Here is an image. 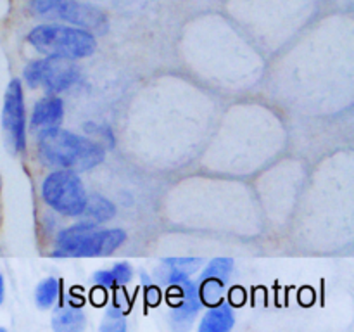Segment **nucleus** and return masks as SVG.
<instances>
[{
  "instance_id": "10",
  "label": "nucleus",
  "mask_w": 354,
  "mask_h": 332,
  "mask_svg": "<svg viewBox=\"0 0 354 332\" xmlns=\"http://www.w3.org/2000/svg\"><path fill=\"white\" fill-rule=\"evenodd\" d=\"M234 324L235 318L230 306L220 303L216 306H211V310L204 315L197 332H230Z\"/></svg>"
},
{
  "instance_id": "13",
  "label": "nucleus",
  "mask_w": 354,
  "mask_h": 332,
  "mask_svg": "<svg viewBox=\"0 0 354 332\" xmlns=\"http://www.w3.org/2000/svg\"><path fill=\"white\" fill-rule=\"evenodd\" d=\"M88 221H93V223H104V221L113 220L114 214H116V206L111 203L107 197L100 196V194H92V196L86 197L85 210L83 213Z\"/></svg>"
},
{
  "instance_id": "19",
  "label": "nucleus",
  "mask_w": 354,
  "mask_h": 332,
  "mask_svg": "<svg viewBox=\"0 0 354 332\" xmlns=\"http://www.w3.org/2000/svg\"><path fill=\"white\" fill-rule=\"evenodd\" d=\"M161 297L162 293L159 287L152 286V284H147V286H145V301H147L149 306H158V304L161 303Z\"/></svg>"
},
{
  "instance_id": "22",
  "label": "nucleus",
  "mask_w": 354,
  "mask_h": 332,
  "mask_svg": "<svg viewBox=\"0 0 354 332\" xmlns=\"http://www.w3.org/2000/svg\"><path fill=\"white\" fill-rule=\"evenodd\" d=\"M3 297H6V282H3V275L0 273V304L3 303Z\"/></svg>"
},
{
  "instance_id": "24",
  "label": "nucleus",
  "mask_w": 354,
  "mask_h": 332,
  "mask_svg": "<svg viewBox=\"0 0 354 332\" xmlns=\"http://www.w3.org/2000/svg\"><path fill=\"white\" fill-rule=\"evenodd\" d=\"M0 187H2V176H0Z\"/></svg>"
},
{
  "instance_id": "17",
  "label": "nucleus",
  "mask_w": 354,
  "mask_h": 332,
  "mask_svg": "<svg viewBox=\"0 0 354 332\" xmlns=\"http://www.w3.org/2000/svg\"><path fill=\"white\" fill-rule=\"evenodd\" d=\"M162 265L168 268L176 270V272L183 273V275H190V273L197 272L203 266V259L201 258H166L162 259Z\"/></svg>"
},
{
  "instance_id": "8",
  "label": "nucleus",
  "mask_w": 354,
  "mask_h": 332,
  "mask_svg": "<svg viewBox=\"0 0 354 332\" xmlns=\"http://www.w3.org/2000/svg\"><path fill=\"white\" fill-rule=\"evenodd\" d=\"M54 16L71 26L82 28L93 35H102L109 30V19L106 12L97 6L82 2V0H62Z\"/></svg>"
},
{
  "instance_id": "9",
  "label": "nucleus",
  "mask_w": 354,
  "mask_h": 332,
  "mask_svg": "<svg viewBox=\"0 0 354 332\" xmlns=\"http://www.w3.org/2000/svg\"><path fill=\"white\" fill-rule=\"evenodd\" d=\"M64 118V102L57 95L41 97L33 106L30 118V128L37 135L61 128Z\"/></svg>"
},
{
  "instance_id": "2",
  "label": "nucleus",
  "mask_w": 354,
  "mask_h": 332,
  "mask_svg": "<svg viewBox=\"0 0 354 332\" xmlns=\"http://www.w3.org/2000/svg\"><path fill=\"white\" fill-rule=\"evenodd\" d=\"M127 241V232L121 228H99L88 220L64 228L55 237L54 258H92L107 256Z\"/></svg>"
},
{
  "instance_id": "14",
  "label": "nucleus",
  "mask_w": 354,
  "mask_h": 332,
  "mask_svg": "<svg viewBox=\"0 0 354 332\" xmlns=\"http://www.w3.org/2000/svg\"><path fill=\"white\" fill-rule=\"evenodd\" d=\"M59 294H61V282L55 277H47V279L41 280L37 286L35 290V301H37L38 308L41 310H48L55 304V301L59 299Z\"/></svg>"
},
{
  "instance_id": "5",
  "label": "nucleus",
  "mask_w": 354,
  "mask_h": 332,
  "mask_svg": "<svg viewBox=\"0 0 354 332\" xmlns=\"http://www.w3.org/2000/svg\"><path fill=\"white\" fill-rule=\"evenodd\" d=\"M24 82L31 89L47 90L50 95L61 93L71 89L80 80V66L73 59L57 57V55H45L41 59H35L24 68Z\"/></svg>"
},
{
  "instance_id": "12",
  "label": "nucleus",
  "mask_w": 354,
  "mask_h": 332,
  "mask_svg": "<svg viewBox=\"0 0 354 332\" xmlns=\"http://www.w3.org/2000/svg\"><path fill=\"white\" fill-rule=\"evenodd\" d=\"M133 277V270L128 263H116L111 270H99L93 273V282L95 286L104 287V289H120L127 286Z\"/></svg>"
},
{
  "instance_id": "15",
  "label": "nucleus",
  "mask_w": 354,
  "mask_h": 332,
  "mask_svg": "<svg viewBox=\"0 0 354 332\" xmlns=\"http://www.w3.org/2000/svg\"><path fill=\"white\" fill-rule=\"evenodd\" d=\"M232 268H234V261L232 259L216 258L204 268L201 279H220L223 282H227L228 275L232 273Z\"/></svg>"
},
{
  "instance_id": "7",
  "label": "nucleus",
  "mask_w": 354,
  "mask_h": 332,
  "mask_svg": "<svg viewBox=\"0 0 354 332\" xmlns=\"http://www.w3.org/2000/svg\"><path fill=\"white\" fill-rule=\"evenodd\" d=\"M2 127L10 147L16 152L26 151V106L21 80H10L2 106Z\"/></svg>"
},
{
  "instance_id": "18",
  "label": "nucleus",
  "mask_w": 354,
  "mask_h": 332,
  "mask_svg": "<svg viewBox=\"0 0 354 332\" xmlns=\"http://www.w3.org/2000/svg\"><path fill=\"white\" fill-rule=\"evenodd\" d=\"M62 0H30V10L35 16H54Z\"/></svg>"
},
{
  "instance_id": "23",
  "label": "nucleus",
  "mask_w": 354,
  "mask_h": 332,
  "mask_svg": "<svg viewBox=\"0 0 354 332\" xmlns=\"http://www.w3.org/2000/svg\"><path fill=\"white\" fill-rule=\"evenodd\" d=\"M0 332H7V331H6V329H3V327H0Z\"/></svg>"
},
{
  "instance_id": "4",
  "label": "nucleus",
  "mask_w": 354,
  "mask_h": 332,
  "mask_svg": "<svg viewBox=\"0 0 354 332\" xmlns=\"http://www.w3.org/2000/svg\"><path fill=\"white\" fill-rule=\"evenodd\" d=\"M41 197L50 210L62 216H80L85 210L86 190L76 172L55 169L41 183Z\"/></svg>"
},
{
  "instance_id": "11",
  "label": "nucleus",
  "mask_w": 354,
  "mask_h": 332,
  "mask_svg": "<svg viewBox=\"0 0 354 332\" xmlns=\"http://www.w3.org/2000/svg\"><path fill=\"white\" fill-rule=\"evenodd\" d=\"M86 327V317L78 306H61L52 318L54 332H83Z\"/></svg>"
},
{
  "instance_id": "6",
  "label": "nucleus",
  "mask_w": 354,
  "mask_h": 332,
  "mask_svg": "<svg viewBox=\"0 0 354 332\" xmlns=\"http://www.w3.org/2000/svg\"><path fill=\"white\" fill-rule=\"evenodd\" d=\"M165 272H162V280L171 286L169 293L175 294L176 301L171 303V324L176 331H187L190 324L196 318L197 311L201 308L199 293H197V286L189 279V275L176 272V270L168 268L166 265Z\"/></svg>"
},
{
  "instance_id": "20",
  "label": "nucleus",
  "mask_w": 354,
  "mask_h": 332,
  "mask_svg": "<svg viewBox=\"0 0 354 332\" xmlns=\"http://www.w3.org/2000/svg\"><path fill=\"white\" fill-rule=\"evenodd\" d=\"M107 289H104V287H99L95 286V289L92 290V301L97 304V306H102V304H106V299H107Z\"/></svg>"
},
{
  "instance_id": "21",
  "label": "nucleus",
  "mask_w": 354,
  "mask_h": 332,
  "mask_svg": "<svg viewBox=\"0 0 354 332\" xmlns=\"http://www.w3.org/2000/svg\"><path fill=\"white\" fill-rule=\"evenodd\" d=\"M230 297H232V301H234L235 304H241L242 301H244V296H242L241 289H234V290H232Z\"/></svg>"
},
{
  "instance_id": "16",
  "label": "nucleus",
  "mask_w": 354,
  "mask_h": 332,
  "mask_svg": "<svg viewBox=\"0 0 354 332\" xmlns=\"http://www.w3.org/2000/svg\"><path fill=\"white\" fill-rule=\"evenodd\" d=\"M99 332H127V320H124L123 311L118 310L116 306L107 308L106 318L100 324Z\"/></svg>"
},
{
  "instance_id": "1",
  "label": "nucleus",
  "mask_w": 354,
  "mask_h": 332,
  "mask_svg": "<svg viewBox=\"0 0 354 332\" xmlns=\"http://www.w3.org/2000/svg\"><path fill=\"white\" fill-rule=\"evenodd\" d=\"M38 156L45 166L71 172L95 168L106 158V149L92 138L55 128L38 135Z\"/></svg>"
},
{
  "instance_id": "3",
  "label": "nucleus",
  "mask_w": 354,
  "mask_h": 332,
  "mask_svg": "<svg viewBox=\"0 0 354 332\" xmlns=\"http://www.w3.org/2000/svg\"><path fill=\"white\" fill-rule=\"evenodd\" d=\"M28 44L45 55L66 59H85L95 52V35L71 24L47 23L31 28L26 37Z\"/></svg>"
}]
</instances>
